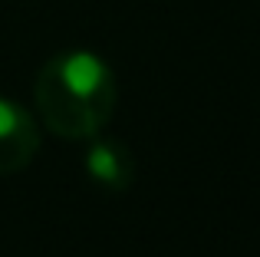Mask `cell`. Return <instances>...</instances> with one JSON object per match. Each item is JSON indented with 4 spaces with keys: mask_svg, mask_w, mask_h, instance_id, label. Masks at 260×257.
<instances>
[{
    "mask_svg": "<svg viewBox=\"0 0 260 257\" xmlns=\"http://www.w3.org/2000/svg\"><path fill=\"white\" fill-rule=\"evenodd\" d=\"M40 152V122L17 106L13 99L0 96V175L26 172Z\"/></svg>",
    "mask_w": 260,
    "mask_h": 257,
    "instance_id": "cell-2",
    "label": "cell"
},
{
    "mask_svg": "<svg viewBox=\"0 0 260 257\" xmlns=\"http://www.w3.org/2000/svg\"><path fill=\"white\" fill-rule=\"evenodd\" d=\"M40 122L66 142H89L109 125L119 103L115 73L89 50H66L46 59L33 83Z\"/></svg>",
    "mask_w": 260,
    "mask_h": 257,
    "instance_id": "cell-1",
    "label": "cell"
},
{
    "mask_svg": "<svg viewBox=\"0 0 260 257\" xmlns=\"http://www.w3.org/2000/svg\"><path fill=\"white\" fill-rule=\"evenodd\" d=\"M83 168L92 185H99L102 191H112V195L128 191L135 181V158L128 152V145L119 139L92 135L83 155Z\"/></svg>",
    "mask_w": 260,
    "mask_h": 257,
    "instance_id": "cell-3",
    "label": "cell"
}]
</instances>
